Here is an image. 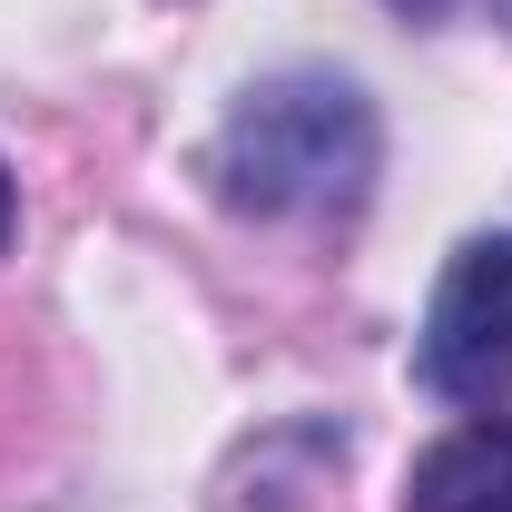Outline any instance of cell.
I'll return each instance as SVG.
<instances>
[{"mask_svg":"<svg viewBox=\"0 0 512 512\" xmlns=\"http://www.w3.org/2000/svg\"><path fill=\"white\" fill-rule=\"evenodd\" d=\"M384 168V128L375 99L335 69H276L256 79L247 99L227 109L217 148H207V178L237 217L266 227H316V217H355L365 188Z\"/></svg>","mask_w":512,"mask_h":512,"instance_id":"obj_1","label":"cell"},{"mask_svg":"<svg viewBox=\"0 0 512 512\" xmlns=\"http://www.w3.org/2000/svg\"><path fill=\"white\" fill-rule=\"evenodd\" d=\"M414 375L444 404L512 414V237H463L424 306L414 335Z\"/></svg>","mask_w":512,"mask_h":512,"instance_id":"obj_2","label":"cell"},{"mask_svg":"<svg viewBox=\"0 0 512 512\" xmlns=\"http://www.w3.org/2000/svg\"><path fill=\"white\" fill-rule=\"evenodd\" d=\"M404 512H512V414H483L414 463Z\"/></svg>","mask_w":512,"mask_h":512,"instance_id":"obj_3","label":"cell"},{"mask_svg":"<svg viewBox=\"0 0 512 512\" xmlns=\"http://www.w3.org/2000/svg\"><path fill=\"white\" fill-rule=\"evenodd\" d=\"M10 227H20V188H10V168H0V247H10Z\"/></svg>","mask_w":512,"mask_h":512,"instance_id":"obj_4","label":"cell"},{"mask_svg":"<svg viewBox=\"0 0 512 512\" xmlns=\"http://www.w3.org/2000/svg\"><path fill=\"white\" fill-rule=\"evenodd\" d=\"M384 10H404V20H444L453 0H384Z\"/></svg>","mask_w":512,"mask_h":512,"instance_id":"obj_5","label":"cell"},{"mask_svg":"<svg viewBox=\"0 0 512 512\" xmlns=\"http://www.w3.org/2000/svg\"><path fill=\"white\" fill-rule=\"evenodd\" d=\"M503 20H512V0H503Z\"/></svg>","mask_w":512,"mask_h":512,"instance_id":"obj_6","label":"cell"}]
</instances>
